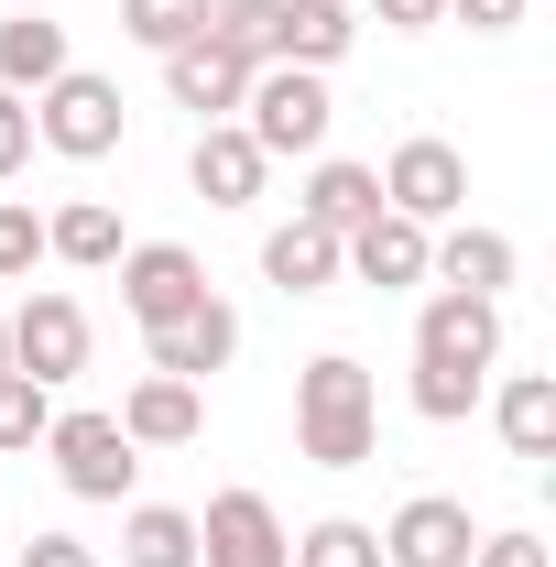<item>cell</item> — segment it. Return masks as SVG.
I'll use <instances>...</instances> for the list:
<instances>
[{"instance_id": "6", "label": "cell", "mask_w": 556, "mask_h": 567, "mask_svg": "<svg viewBox=\"0 0 556 567\" xmlns=\"http://www.w3.org/2000/svg\"><path fill=\"white\" fill-rule=\"evenodd\" d=\"M11 371L44 382V393L76 382V371H87V306H76V295H33V306L11 317Z\"/></svg>"}, {"instance_id": "17", "label": "cell", "mask_w": 556, "mask_h": 567, "mask_svg": "<svg viewBox=\"0 0 556 567\" xmlns=\"http://www.w3.org/2000/svg\"><path fill=\"white\" fill-rule=\"evenodd\" d=\"M371 208H382V175H371V164H317V175H306V197H295V218H306V229H328V240H349Z\"/></svg>"}, {"instance_id": "25", "label": "cell", "mask_w": 556, "mask_h": 567, "mask_svg": "<svg viewBox=\"0 0 556 567\" xmlns=\"http://www.w3.org/2000/svg\"><path fill=\"white\" fill-rule=\"evenodd\" d=\"M284 567H382V535L349 524V513H328V524H306V535L284 546Z\"/></svg>"}, {"instance_id": "5", "label": "cell", "mask_w": 556, "mask_h": 567, "mask_svg": "<svg viewBox=\"0 0 556 567\" xmlns=\"http://www.w3.org/2000/svg\"><path fill=\"white\" fill-rule=\"evenodd\" d=\"M44 447H55V481H66L76 502H121L132 492V436H121V415H55L44 425Z\"/></svg>"}, {"instance_id": "11", "label": "cell", "mask_w": 556, "mask_h": 567, "mask_svg": "<svg viewBox=\"0 0 556 567\" xmlns=\"http://www.w3.org/2000/svg\"><path fill=\"white\" fill-rule=\"evenodd\" d=\"M142 339H153V371L208 382V371H229V350H240V317H229L218 295H197L186 317H164V328H142Z\"/></svg>"}, {"instance_id": "13", "label": "cell", "mask_w": 556, "mask_h": 567, "mask_svg": "<svg viewBox=\"0 0 556 567\" xmlns=\"http://www.w3.org/2000/svg\"><path fill=\"white\" fill-rule=\"evenodd\" d=\"M186 175H197L208 208H251V197H262V142L240 132V121H208L197 153H186Z\"/></svg>"}, {"instance_id": "26", "label": "cell", "mask_w": 556, "mask_h": 567, "mask_svg": "<svg viewBox=\"0 0 556 567\" xmlns=\"http://www.w3.org/2000/svg\"><path fill=\"white\" fill-rule=\"evenodd\" d=\"M197 22H208V0H121V33H132L142 55H175V44H197Z\"/></svg>"}, {"instance_id": "2", "label": "cell", "mask_w": 556, "mask_h": 567, "mask_svg": "<svg viewBox=\"0 0 556 567\" xmlns=\"http://www.w3.org/2000/svg\"><path fill=\"white\" fill-rule=\"evenodd\" d=\"M240 110H251L240 132L262 142V164H274V153H317L328 121H339V99H328V76H317V66H251Z\"/></svg>"}, {"instance_id": "30", "label": "cell", "mask_w": 556, "mask_h": 567, "mask_svg": "<svg viewBox=\"0 0 556 567\" xmlns=\"http://www.w3.org/2000/svg\"><path fill=\"white\" fill-rule=\"evenodd\" d=\"M470 567H546V546H535V535H481Z\"/></svg>"}, {"instance_id": "10", "label": "cell", "mask_w": 556, "mask_h": 567, "mask_svg": "<svg viewBox=\"0 0 556 567\" xmlns=\"http://www.w3.org/2000/svg\"><path fill=\"white\" fill-rule=\"evenodd\" d=\"M197 295H208V262H197L186 240H142V251H121V306H132L142 328L186 317Z\"/></svg>"}, {"instance_id": "18", "label": "cell", "mask_w": 556, "mask_h": 567, "mask_svg": "<svg viewBox=\"0 0 556 567\" xmlns=\"http://www.w3.org/2000/svg\"><path fill=\"white\" fill-rule=\"evenodd\" d=\"M425 274H447V295H491V306H502V284H513V240H502V229H447V240L425 251Z\"/></svg>"}, {"instance_id": "14", "label": "cell", "mask_w": 556, "mask_h": 567, "mask_svg": "<svg viewBox=\"0 0 556 567\" xmlns=\"http://www.w3.org/2000/svg\"><path fill=\"white\" fill-rule=\"evenodd\" d=\"M197 425H208V404H197V382H175V371H153V382L121 393V436H132V447H186Z\"/></svg>"}, {"instance_id": "32", "label": "cell", "mask_w": 556, "mask_h": 567, "mask_svg": "<svg viewBox=\"0 0 556 567\" xmlns=\"http://www.w3.org/2000/svg\"><path fill=\"white\" fill-rule=\"evenodd\" d=\"M447 11H459L470 33H513V22H524V0H447Z\"/></svg>"}, {"instance_id": "33", "label": "cell", "mask_w": 556, "mask_h": 567, "mask_svg": "<svg viewBox=\"0 0 556 567\" xmlns=\"http://www.w3.org/2000/svg\"><path fill=\"white\" fill-rule=\"evenodd\" d=\"M371 11H382V22H393V33H425V22H436V11H447V0H371Z\"/></svg>"}, {"instance_id": "24", "label": "cell", "mask_w": 556, "mask_h": 567, "mask_svg": "<svg viewBox=\"0 0 556 567\" xmlns=\"http://www.w3.org/2000/svg\"><path fill=\"white\" fill-rule=\"evenodd\" d=\"M44 251L55 262H121V218L99 208V197H66V208L44 218Z\"/></svg>"}, {"instance_id": "15", "label": "cell", "mask_w": 556, "mask_h": 567, "mask_svg": "<svg viewBox=\"0 0 556 567\" xmlns=\"http://www.w3.org/2000/svg\"><path fill=\"white\" fill-rule=\"evenodd\" d=\"M164 87H175V110H197V121H218V110H240V87H251V66H240V55H218L208 33H197V44H175V55H164Z\"/></svg>"}, {"instance_id": "16", "label": "cell", "mask_w": 556, "mask_h": 567, "mask_svg": "<svg viewBox=\"0 0 556 567\" xmlns=\"http://www.w3.org/2000/svg\"><path fill=\"white\" fill-rule=\"evenodd\" d=\"M55 76H66V22H55V11H11V22H0V87L33 99V87H55Z\"/></svg>"}, {"instance_id": "27", "label": "cell", "mask_w": 556, "mask_h": 567, "mask_svg": "<svg viewBox=\"0 0 556 567\" xmlns=\"http://www.w3.org/2000/svg\"><path fill=\"white\" fill-rule=\"evenodd\" d=\"M44 425H55V393L22 382V371H0V447H44Z\"/></svg>"}, {"instance_id": "29", "label": "cell", "mask_w": 556, "mask_h": 567, "mask_svg": "<svg viewBox=\"0 0 556 567\" xmlns=\"http://www.w3.org/2000/svg\"><path fill=\"white\" fill-rule=\"evenodd\" d=\"M22 153H33V99L0 87V175H22Z\"/></svg>"}, {"instance_id": "23", "label": "cell", "mask_w": 556, "mask_h": 567, "mask_svg": "<svg viewBox=\"0 0 556 567\" xmlns=\"http://www.w3.org/2000/svg\"><path fill=\"white\" fill-rule=\"evenodd\" d=\"M262 274H274L284 295H328V284H339V240L295 218V229H274V240H262Z\"/></svg>"}, {"instance_id": "22", "label": "cell", "mask_w": 556, "mask_h": 567, "mask_svg": "<svg viewBox=\"0 0 556 567\" xmlns=\"http://www.w3.org/2000/svg\"><path fill=\"white\" fill-rule=\"evenodd\" d=\"M208 33L218 55H240V66H274V44H284V0H208Z\"/></svg>"}, {"instance_id": "8", "label": "cell", "mask_w": 556, "mask_h": 567, "mask_svg": "<svg viewBox=\"0 0 556 567\" xmlns=\"http://www.w3.org/2000/svg\"><path fill=\"white\" fill-rule=\"evenodd\" d=\"M382 208H393V218H415V229L459 218V208H470V164H459L447 142H404V153L382 164Z\"/></svg>"}, {"instance_id": "19", "label": "cell", "mask_w": 556, "mask_h": 567, "mask_svg": "<svg viewBox=\"0 0 556 567\" xmlns=\"http://www.w3.org/2000/svg\"><path fill=\"white\" fill-rule=\"evenodd\" d=\"M491 425H502L513 458H556V371H513L502 404H491Z\"/></svg>"}, {"instance_id": "28", "label": "cell", "mask_w": 556, "mask_h": 567, "mask_svg": "<svg viewBox=\"0 0 556 567\" xmlns=\"http://www.w3.org/2000/svg\"><path fill=\"white\" fill-rule=\"evenodd\" d=\"M44 262V218H33V197H0V284H22Z\"/></svg>"}, {"instance_id": "21", "label": "cell", "mask_w": 556, "mask_h": 567, "mask_svg": "<svg viewBox=\"0 0 556 567\" xmlns=\"http://www.w3.org/2000/svg\"><path fill=\"white\" fill-rule=\"evenodd\" d=\"M121 567H197V513H175V502H132V524H121Z\"/></svg>"}, {"instance_id": "31", "label": "cell", "mask_w": 556, "mask_h": 567, "mask_svg": "<svg viewBox=\"0 0 556 567\" xmlns=\"http://www.w3.org/2000/svg\"><path fill=\"white\" fill-rule=\"evenodd\" d=\"M22 567H99V546H76V535H33Z\"/></svg>"}, {"instance_id": "3", "label": "cell", "mask_w": 556, "mask_h": 567, "mask_svg": "<svg viewBox=\"0 0 556 567\" xmlns=\"http://www.w3.org/2000/svg\"><path fill=\"white\" fill-rule=\"evenodd\" d=\"M33 142H55L66 164L121 153V87H110V76H87V66H66L55 87H33Z\"/></svg>"}, {"instance_id": "4", "label": "cell", "mask_w": 556, "mask_h": 567, "mask_svg": "<svg viewBox=\"0 0 556 567\" xmlns=\"http://www.w3.org/2000/svg\"><path fill=\"white\" fill-rule=\"evenodd\" d=\"M491 360H502V306H491V295H425V317H415V371L491 382Z\"/></svg>"}, {"instance_id": "12", "label": "cell", "mask_w": 556, "mask_h": 567, "mask_svg": "<svg viewBox=\"0 0 556 567\" xmlns=\"http://www.w3.org/2000/svg\"><path fill=\"white\" fill-rule=\"evenodd\" d=\"M425 251H436V229L371 208V218L339 240V274H360V284H382V295H393V284H425Z\"/></svg>"}, {"instance_id": "34", "label": "cell", "mask_w": 556, "mask_h": 567, "mask_svg": "<svg viewBox=\"0 0 556 567\" xmlns=\"http://www.w3.org/2000/svg\"><path fill=\"white\" fill-rule=\"evenodd\" d=\"M0 371H11V317H0Z\"/></svg>"}, {"instance_id": "9", "label": "cell", "mask_w": 556, "mask_h": 567, "mask_svg": "<svg viewBox=\"0 0 556 567\" xmlns=\"http://www.w3.org/2000/svg\"><path fill=\"white\" fill-rule=\"evenodd\" d=\"M470 546H481V524H470V502H447V492H415L382 524V567H470Z\"/></svg>"}, {"instance_id": "20", "label": "cell", "mask_w": 556, "mask_h": 567, "mask_svg": "<svg viewBox=\"0 0 556 567\" xmlns=\"http://www.w3.org/2000/svg\"><path fill=\"white\" fill-rule=\"evenodd\" d=\"M349 44H360L349 0H284V44H274V66H339Z\"/></svg>"}, {"instance_id": "1", "label": "cell", "mask_w": 556, "mask_h": 567, "mask_svg": "<svg viewBox=\"0 0 556 567\" xmlns=\"http://www.w3.org/2000/svg\"><path fill=\"white\" fill-rule=\"evenodd\" d=\"M371 436H382V415H371V371H360L349 350L306 360V371H295V447H306L317 470H360Z\"/></svg>"}, {"instance_id": "7", "label": "cell", "mask_w": 556, "mask_h": 567, "mask_svg": "<svg viewBox=\"0 0 556 567\" xmlns=\"http://www.w3.org/2000/svg\"><path fill=\"white\" fill-rule=\"evenodd\" d=\"M284 513L262 492H218L208 513H197V567H284Z\"/></svg>"}]
</instances>
